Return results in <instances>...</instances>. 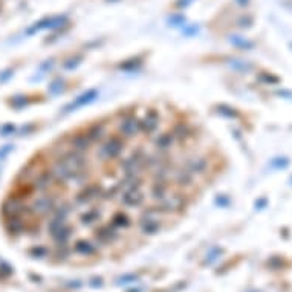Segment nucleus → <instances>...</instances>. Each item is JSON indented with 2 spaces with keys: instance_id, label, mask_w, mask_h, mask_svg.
Masks as SVG:
<instances>
[{
  "instance_id": "f257e3e1",
  "label": "nucleus",
  "mask_w": 292,
  "mask_h": 292,
  "mask_svg": "<svg viewBox=\"0 0 292 292\" xmlns=\"http://www.w3.org/2000/svg\"><path fill=\"white\" fill-rule=\"evenodd\" d=\"M40 173L35 210L62 262L129 248L176 219L208 184V136L179 112H116L65 136Z\"/></svg>"
}]
</instances>
